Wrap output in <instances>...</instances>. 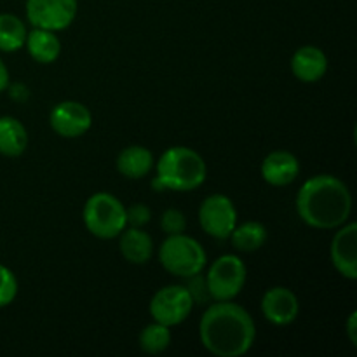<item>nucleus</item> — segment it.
<instances>
[{
	"mask_svg": "<svg viewBox=\"0 0 357 357\" xmlns=\"http://www.w3.org/2000/svg\"><path fill=\"white\" fill-rule=\"evenodd\" d=\"M199 338L206 351L218 357H241L257 340V326L244 307L232 300L208 307L199 321Z\"/></svg>",
	"mask_w": 357,
	"mask_h": 357,
	"instance_id": "f257e3e1",
	"label": "nucleus"
},
{
	"mask_svg": "<svg viewBox=\"0 0 357 357\" xmlns=\"http://www.w3.org/2000/svg\"><path fill=\"white\" fill-rule=\"evenodd\" d=\"M352 195L347 185L331 174L309 178L296 195V213L312 229H338L349 220Z\"/></svg>",
	"mask_w": 357,
	"mask_h": 357,
	"instance_id": "f03ea898",
	"label": "nucleus"
},
{
	"mask_svg": "<svg viewBox=\"0 0 357 357\" xmlns=\"http://www.w3.org/2000/svg\"><path fill=\"white\" fill-rule=\"evenodd\" d=\"M157 176L153 188L188 192L201 187L208 176V166L195 150L188 146H171L157 160Z\"/></svg>",
	"mask_w": 357,
	"mask_h": 357,
	"instance_id": "7ed1b4c3",
	"label": "nucleus"
},
{
	"mask_svg": "<svg viewBox=\"0 0 357 357\" xmlns=\"http://www.w3.org/2000/svg\"><path fill=\"white\" fill-rule=\"evenodd\" d=\"M84 225L98 239H115L128 227L124 204L107 192L93 194L84 204Z\"/></svg>",
	"mask_w": 357,
	"mask_h": 357,
	"instance_id": "20e7f679",
	"label": "nucleus"
},
{
	"mask_svg": "<svg viewBox=\"0 0 357 357\" xmlns=\"http://www.w3.org/2000/svg\"><path fill=\"white\" fill-rule=\"evenodd\" d=\"M159 261L169 274L188 279L204 271L208 257L204 248L194 237L174 234L167 236L160 246Z\"/></svg>",
	"mask_w": 357,
	"mask_h": 357,
	"instance_id": "39448f33",
	"label": "nucleus"
},
{
	"mask_svg": "<svg viewBox=\"0 0 357 357\" xmlns=\"http://www.w3.org/2000/svg\"><path fill=\"white\" fill-rule=\"evenodd\" d=\"M248 271L244 261L236 255H223L213 261L206 275V284L211 300L225 302L234 300L246 284Z\"/></svg>",
	"mask_w": 357,
	"mask_h": 357,
	"instance_id": "423d86ee",
	"label": "nucleus"
},
{
	"mask_svg": "<svg viewBox=\"0 0 357 357\" xmlns=\"http://www.w3.org/2000/svg\"><path fill=\"white\" fill-rule=\"evenodd\" d=\"M194 298L187 286L171 284L159 289L150 302V316L164 326H178L190 316Z\"/></svg>",
	"mask_w": 357,
	"mask_h": 357,
	"instance_id": "0eeeda50",
	"label": "nucleus"
},
{
	"mask_svg": "<svg viewBox=\"0 0 357 357\" xmlns=\"http://www.w3.org/2000/svg\"><path fill=\"white\" fill-rule=\"evenodd\" d=\"M199 223L208 236L220 241L229 239L237 225V209L232 199L223 194L206 197L199 208Z\"/></svg>",
	"mask_w": 357,
	"mask_h": 357,
	"instance_id": "6e6552de",
	"label": "nucleus"
},
{
	"mask_svg": "<svg viewBox=\"0 0 357 357\" xmlns=\"http://www.w3.org/2000/svg\"><path fill=\"white\" fill-rule=\"evenodd\" d=\"M77 0H26V17L35 28L61 31L73 23Z\"/></svg>",
	"mask_w": 357,
	"mask_h": 357,
	"instance_id": "1a4fd4ad",
	"label": "nucleus"
},
{
	"mask_svg": "<svg viewBox=\"0 0 357 357\" xmlns=\"http://www.w3.org/2000/svg\"><path fill=\"white\" fill-rule=\"evenodd\" d=\"M49 124L56 135L63 138H79L93 126V115L86 105L79 101H61L52 108Z\"/></svg>",
	"mask_w": 357,
	"mask_h": 357,
	"instance_id": "9d476101",
	"label": "nucleus"
},
{
	"mask_svg": "<svg viewBox=\"0 0 357 357\" xmlns=\"http://www.w3.org/2000/svg\"><path fill=\"white\" fill-rule=\"evenodd\" d=\"M331 264L342 278L357 279V225L354 222L338 227L331 241Z\"/></svg>",
	"mask_w": 357,
	"mask_h": 357,
	"instance_id": "9b49d317",
	"label": "nucleus"
},
{
	"mask_svg": "<svg viewBox=\"0 0 357 357\" xmlns=\"http://www.w3.org/2000/svg\"><path fill=\"white\" fill-rule=\"evenodd\" d=\"M300 303L295 293L284 286H275L265 291L261 298V314L275 326H288L298 317Z\"/></svg>",
	"mask_w": 357,
	"mask_h": 357,
	"instance_id": "f8f14e48",
	"label": "nucleus"
},
{
	"mask_svg": "<svg viewBox=\"0 0 357 357\" xmlns=\"http://www.w3.org/2000/svg\"><path fill=\"white\" fill-rule=\"evenodd\" d=\"M261 178L272 187H286L300 174V162L288 150H274L261 162Z\"/></svg>",
	"mask_w": 357,
	"mask_h": 357,
	"instance_id": "ddd939ff",
	"label": "nucleus"
},
{
	"mask_svg": "<svg viewBox=\"0 0 357 357\" xmlns=\"http://www.w3.org/2000/svg\"><path fill=\"white\" fill-rule=\"evenodd\" d=\"M291 72L298 80L307 84L317 82L328 72V58L323 49L316 45H303L296 49L291 58Z\"/></svg>",
	"mask_w": 357,
	"mask_h": 357,
	"instance_id": "4468645a",
	"label": "nucleus"
},
{
	"mask_svg": "<svg viewBox=\"0 0 357 357\" xmlns=\"http://www.w3.org/2000/svg\"><path fill=\"white\" fill-rule=\"evenodd\" d=\"M121 243H119V250L121 255L132 265H143L152 258L153 253V243L152 237L142 229L136 227H126L122 230Z\"/></svg>",
	"mask_w": 357,
	"mask_h": 357,
	"instance_id": "2eb2a0df",
	"label": "nucleus"
},
{
	"mask_svg": "<svg viewBox=\"0 0 357 357\" xmlns=\"http://www.w3.org/2000/svg\"><path fill=\"white\" fill-rule=\"evenodd\" d=\"M26 45L28 52H30L31 59L42 65H49L54 63L59 58L61 52V40L58 38L56 31L44 30V28H35L26 35Z\"/></svg>",
	"mask_w": 357,
	"mask_h": 357,
	"instance_id": "dca6fc26",
	"label": "nucleus"
},
{
	"mask_svg": "<svg viewBox=\"0 0 357 357\" xmlns=\"http://www.w3.org/2000/svg\"><path fill=\"white\" fill-rule=\"evenodd\" d=\"M153 167V155L142 145H132L122 150L117 157V171L129 180L145 178Z\"/></svg>",
	"mask_w": 357,
	"mask_h": 357,
	"instance_id": "f3484780",
	"label": "nucleus"
},
{
	"mask_svg": "<svg viewBox=\"0 0 357 357\" xmlns=\"http://www.w3.org/2000/svg\"><path fill=\"white\" fill-rule=\"evenodd\" d=\"M28 146L26 128L17 119L0 117V153L6 157H20Z\"/></svg>",
	"mask_w": 357,
	"mask_h": 357,
	"instance_id": "a211bd4d",
	"label": "nucleus"
},
{
	"mask_svg": "<svg viewBox=\"0 0 357 357\" xmlns=\"http://www.w3.org/2000/svg\"><path fill=\"white\" fill-rule=\"evenodd\" d=\"M230 239L236 250L251 253L260 250L267 241V229L260 222H246L237 227L230 234Z\"/></svg>",
	"mask_w": 357,
	"mask_h": 357,
	"instance_id": "6ab92c4d",
	"label": "nucleus"
},
{
	"mask_svg": "<svg viewBox=\"0 0 357 357\" xmlns=\"http://www.w3.org/2000/svg\"><path fill=\"white\" fill-rule=\"evenodd\" d=\"M26 26L14 14H0V51L14 52L26 42Z\"/></svg>",
	"mask_w": 357,
	"mask_h": 357,
	"instance_id": "aec40b11",
	"label": "nucleus"
},
{
	"mask_svg": "<svg viewBox=\"0 0 357 357\" xmlns=\"http://www.w3.org/2000/svg\"><path fill=\"white\" fill-rule=\"evenodd\" d=\"M171 344V330L169 326L155 323L145 326L139 333V347L145 354H160L166 351Z\"/></svg>",
	"mask_w": 357,
	"mask_h": 357,
	"instance_id": "412c9836",
	"label": "nucleus"
},
{
	"mask_svg": "<svg viewBox=\"0 0 357 357\" xmlns=\"http://www.w3.org/2000/svg\"><path fill=\"white\" fill-rule=\"evenodd\" d=\"M17 295V279L10 268L0 265V309L10 305Z\"/></svg>",
	"mask_w": 357,
	"mask_h": 357,
	"instance_id": "4be33fe9",
	"label": "nucleus"
},
{
	"mask_svg": "<svg viewBox=\"0 0 357 357\" xmlns=\"http://www.w3.org/2000/svg\"><path fill=\"white\" fill-rule=\"evenodd\" d=\"M160 229L167 234V236H174V234H183L187 229V218L180 209H166L160 216Z\"/></svg>",
	"mask_w": 357,
	"mask_h": 357,
	"instance_id": "5701e85b",
	"label": "nucleus"
},
{
	"mask_svg": "<svg viewBox=\"0 0 357 357\" xmlns=\"http://www.w3.org/2000/svg\"><path fill=\"white\" fill-rule=\"evenodd\" d=\"M126 220H128V227L142 229L143 225H146L152 220V211L142 202H136V204L126 208Z\"/></svg>",
	"mask_w": 357,
	"mask_h": 357,
	"instance_id": "b1692460",
	"label": "nucleus"
},
{
	"mask_svg": "<svg viewBox=\"0 0 357 357\" xmlns=\"http://www.w3.org/2000/svg\"><path fill=\"white\" fill-rule=\"evenodd\" d=\"M188 293L192 295L194 298V303H206L211 300L208 291V284H206V278H201V274H195L192 278H188Z\"/></svg>",
	"mask_w": 357,
	"mask_h": 357,
	"instance_id": "393cba45",
	"label": "nucleus"
},
{
	"mask_svg": "<svg viewBox=\"0 0 357 357\" xmlns=\"http://www.w3.org/2000/svg\"><path fill=\"white\" fill-rule=\"evenodd\" d=\"M10 96L16 101H26L30 93H28L26 86H23V84H14V86H10Z\"/></svg>",
	"mask_w": 357,
	"mask_h": 357,
	"instance_id": "a878e982",
	"label": "nucleus"
},
{
	"mask_svg": "<svg viewBox=\"0 0 357 357\" xmlns=\"http://www.w3.org/2000/svg\"><path fill=\"white\" fill-rule=\"evenodd\" d=\"M356 319H357V314L352 312L349 316L347 321V335H349V340H351L352 345H357V331H356Z\"/></svg>",
	"mask_w": 357,
	"mask_h": 357,
	"instance_id": "bb28decb",
	"label": "nucleus"
},
{
	"mask_svg": "<svg viewBox=\"0 0 357 357\" xmlns=\"http://www.w3.org/2000/svg\"><path fill=\"white\" fill-rule=\"evenodd\" d=\"M7 87H9V70H7V66L0 59V93L6 91Z\"/></svg>",
	"mask_w": 357,
	"mask_h": 357,
	"instance_id": "cd10ccee",
	"label": "nucleus"
}]
</instances>
